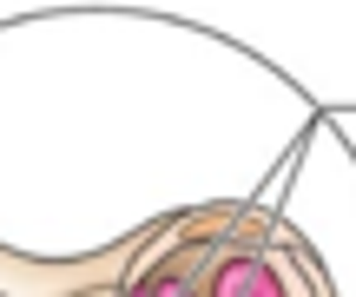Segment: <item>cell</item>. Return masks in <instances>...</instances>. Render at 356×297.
Listing matches in <instances>:
<instances>
[{
	"instance_id": "6da1fadb",
	"label": "cell",
	"mask_w": 356,
	"mask_h": 297,
	"mask_svg": "<svg viewBox=\"0 0 356 297\" xmlns=\"http://www.w3.org/2000/svg\"><path fill=\"white\" fill-rule=\"evenodd\" d=\"M119 297H337L323 258L270 205H198L132 251Z\"/></svg>"
}]
</instances>
